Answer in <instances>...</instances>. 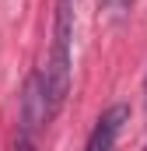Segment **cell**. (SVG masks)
<instances>
[{
	"label": "cell",
	"instance_id": "4",
	"mask_svg": "<svg viewBox=\"0 0 147 151\" xmlns=\"http://www.w3.org/2000/svg\"><path fill=\"white\" fill-rule=\"evenodd\" d=\"M144 99H147V81H144Z\"/></svg>",
	"mask_w": 147,
	"mask_h": 151
},
{
	"label": "cell",
	"instance_id": "2",
	"mask_svg": "<svg viewBox=\"0 0 147 151\" xmlns=\"http://www.w3.org/2000/svg\"><path fill=\"white\" fill-rule=\"evenodd\" d=\"M126 119H130V109H126V106L105 109V113L98 116V123H95V130H91L84 151H112L116 148V137H119V130H123Z\"/></svg>",
	"mask_w": 147,
	"mask_h": 151
},
{
	"label": "cell",
	"instance_id": "1",
	"mask_svg": "<svg viewBox=\"0 0 147 151\" xmlns=\"http://www.w3.org/2000/svg\"><path fill=\"white\" fill-rule=\"evenodd\" d=\"M70 42H74V0L56 4V32H53V53L42 74V91H46V116L63 109L70 95Z\"/></svg>",
	"mask_w": 147,
	"mask_h": 151
},
{
	"label": "cell",
	"instance_id": "3",
	"mask_svg": "<svg viewBox=\"0 0 147 151\" xmlns=\"http://www.w3.org/2000/svg\"><path fill=\"white\" fill-rule=\"evenodd\" d=\"M105 7H109V11L116 14V18H119V14H123V11L130 7V0H105Z\"/></svg>",
	"mask_w": 147,
	"mask_h": 151
},
{
	"label": "cell",
	"instance_id": "5",
	"mask_svg": "<svg viewBox=\"0 0 147 151\" xmlns=\"http://www.w3.org/2000/svg\"><path fill=\"white\" fill-rule=\"evenodd\" d=\"M144 151H147V148H144Z\"/></svg>",
	"mask_w": 147,
	"mask_h": 151
}]
</instances>
